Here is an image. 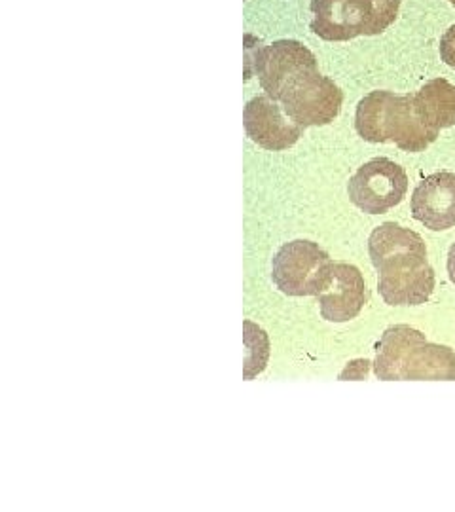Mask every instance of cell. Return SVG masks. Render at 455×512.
Masks as SVG:
<instances>
[{"instance_id":"9","label":"cell","mask_w":455,"mask_h":512,"mask_svg":"<svg viewBox=\"0 0 455 512\" xmlns=\"http://www.w3.org/2000/svg\"><path fill=\"white\" fill-rule=\"evenodd\" d=\"M317 300L323 319L330 323H347L355 319L368 300L361 270L353 264L334 262L327 285L317 294Z\"/></svg>"},{"instance_id":"4","label":"cell","mask_w":455,"mask_h":512,"mask_svg":"<svg viewBox=\"0 0 455 512\" xmlns=\"http://www.w3.org/2000/svg\"><path fill=\"white\" fill-rule=\"evenodd\" d=\"M279 105L287 118L300 128L332 124L344 105V92L328 78L313 69L298 76L285 88Z\"/></svg>"},{"instance_id":"2","label":"cell","mask_w":455,"mask_h":512,"mask_svg":"<svg viewBox=\"0 0 455 512\" xmlns=\"http://www.w3.org/2000/svg\"><path fill=\"white\" fill-rule=\"evenodd\" d=\"M355 129L368 143H395L404 152H423L440 133L419 114L414 93L395 95L385 90L368 93L359 101Z\"/></svg>"},{"instance_id":"8","label":"cell","mask_w":455,"mask_h":512,"mask_svg":"<svg viewBox=\"0 0 455 512\" xmlns=\"http://www.w3.org/2000/svg\"><path fill=\"white\" fill-rule=\"evenodd\" d=\"M313 69H319L315 55L298 40H277L256 52L255 71L260 86L277 103L292 80Z\"/></svg>"},{"instance_id":"15","label":"cell","mask_w":455,"mask_h":512,"mask_svg":"<svg viewBox=\"0 0 455 512\" xmlns=\"http://www.w3.org/2000/svg\"><path fill=\"white\" fill-rule=\"evenodd\" d=\"M440 57L448 67L455 69V25L440 38Z\"/></svg>"},{"instance_id":"7","label":"cell","mask_w":455,"mask_h":512,"mask_svg":"<svg viewBox=\"0 0 455 512\" xmlns=\"http://www.w3.org/2000/svg\"><path fill=\"white\" fill-rule=\"evenodd\" d=\"M311 31L327 42L376 37L372 0H311Z\"/></svg>"},{"instance_id":"14","label":"cell","mask_w":455,"mask_h":512,"mask_svg":"<svg viewBox=\"0 0 455 512\" xmlns=\"http://www.w3.org/2000/svg\"><path fill=\"white\" fill-rule=\"evenodd\" d=\"M374 12H376V35H382L383 31L395 23L399 16L401 0H372Z\"/></svg>"},{"instance_id":"11","label":"cell","mask_w":455,"mask_h":512,"mask_svg":"<svg viewBox=\"0 0 455 512\" xmlns=\"http://www.w3.org/2000/svg\"><path fill=\"white\" fill-rule=\"evenodd\" d=\"M412 217L433 232L455 226V173L438 171L425 177L412 194Z\"/></svg>"},{"instance_id":"3","label":"cell","mask_w":455,"mask_h":512,"mask_svg":"<svg viewBox=\"0 0 455 512\" xmlns=\"http://www.w3.org/2000/svg\"><path fill=\"white\" fill-rule=\"evenodd\" d=\"M332 264L334 262L319 243L294 239L273 256V283L289 296H317L327 285Z\"/></svg>"},{"instance_id":"5","label":"cell","mask_w":455,"mask_h":512,"mask_svg":"<svg viewBox=\"0 0 455 512\" xmlns=\"http://www.w3.org/2000/svg\"><path fill=\"white\" fill-rule=\"evenodd\" d=\"M408 175L389 158H374L349 179V200L368 215H383L406 198Z\"/></svg>"},{"instance_id":"13","label":"cell","mask_w":455,"mask_h":512,"mask_svg":"<svg viewBox=\"0 0 455 512\" xmlns=\"http://www.w3.org/2000/svg\"><path fill=\"white\" fill-rule=\"evenodd\" d=\"M419 114L433 129L454 128L455 86L444 78L429 80L418 93H414Z\"/></svg>"},{"instance_id":"16","label":"cell","mask_w":455,"mask_h":512,"mask_svg":"<svg viewBox=\"0 0 455 512\" xmlns=\"http://www.w3.org/2000/svg\"><path fill=\"white\" fill-rule=\"evenodd\" d=\"M448 275H450V281L455 285V243L450 247V253H448Z\"/></svg>"},{"instance_id":"12","label":"cell","mask_w":455,"mask_h":512,"mask_svg":"<svg viewBox=\"0 0 455 512\" xmlns=\"http://www.w3.org/2000/svg\"><path fill=\"white\" fill-rule=\"evenodd\" d=\"M437 275L433 266L393 279H378V291L389 306H421L435 291Z\"/></svg>"},{"instance_id":"10","label":"cell","mask_w":455,"mask_h":512,"mask_svg":"<svg viewBox=\"0 0 455 512\" xmlns=\"http://www.w3.org/2000/svg\"><path fill=\"white\" fill-rule=\"evenodd\" d=\"M243 122L251 141L273 152L294 147L304 133V128L283 116L281 105L268 95H258L247 103Z\"/></svg>"},{"instance_id":"6","label":"cell","mask_w":455,"mask_h":512,"mask_svg":"<svg viewBox=\"0 0 455 512\" xmlns=\"http://www.w3.org/2000/svg\"><path fill=\"white\" fill-rule=\"evenodd\" d=\"M368 255L378 270V279L414 274L429 264L423 238L395 222H383L368 238Z\"/></svg>"},{"instance_id":"17","label":"cell","mask_w":455,"mask_h":512,"mask_svg":"<svg viewBox=\"0 0 455 512\" xmlns=\"http://www.w3.org/2000/svg\"><path fill=\"white\" fill-rule=\"evenodd\" d=\"M450 2H452V4H454V6H455V0H450Z\"/></svg>"},{"instance_id":"1","label":"cell","mask_w":455,"mask_h":512,"mask_svg":"<svg viewBox=\"0 0 455 512\" xmlns=\"http://www.w3.org/2000/svg\"><path fill=\"white\" fill-rule=\"evenodd\" d=\"M372 365L383 382H455V349L429 342L408 325L385 329Z\"/></svg>"}]
</instances>
